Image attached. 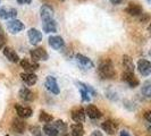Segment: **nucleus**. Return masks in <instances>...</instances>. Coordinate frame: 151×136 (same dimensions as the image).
I'll list each match as a JSON object with an SVG mask.
<instances>
[{
	"label": "nucleus",
	"mask_w": 151,
	"mask_h": 136,
	"mask_svg": "<svg viewBox=\"0 0 151 136\" xmlns=\"http://www.w3.org/2000/svg\"><path fill=\"white\" fill-rule=\"evenodd\" d=\"M98 74L102 79H111L116 76V72L114 68L113 61L110 59H105L100 61L98 67Z\"/></svg>",
	"instance_id": "1"
},
{
	"label": "nucleus",
	"mask_w": 151,
	"mask_h": 136,
	"mask_svg": "<svg viewBox=\"0 0 151 136\" xmlns=\"http://www.w3.org/2000/svg\"><path fill=\"white\" fill-rule=\"evenodd\" d=\"M78 89H80V93H81V97L83 101H90V97H96L97 95V92L96 90L88 84L83 83V82H76Z\"/></svg>",
	"instance_id": "2"
},
{
	"label": "nucleus",
	"mask_w": 151,
	"mask_h": 136,
	"mask_svg": "<svg viewBox=\"0 0 151 136\" xmlns=\"http://www.w3.org/2000/svg\"><path fill=\"white\" fill-rule=\"evenodd\" d=\"M30 54L32 60L37 61V62L38 61H45L48 60V58H49L48 52L45 51L43 48H41V47H37V48L32 49L30 51Z\"/></svg>",
	"instance_id": "3"
},
{
	"label": "nucleus",
	"mask_w": 151,
	"mask_h": 136,
	"mask_svg": "<svg viewBox=\"0 0 151 136\" xmlns=\"http://www.w3.org/2000/svg\"><path fill=\"white\" fill-rule=\"evenodd\" d=\"M53 15H55V11H53V8L50 5L45 4V5L41 6V8H40V16H41L43 22H45V21H52Z\"/></svg>",
	"instance_id": "4"
},
{
	"label": "nucleus",
	"mask_w": 151,
	"mask_h": 136,
	"mask_svg": "<svg viewBox=\"0 0 151 136\" xmlns=\"http://www.w3.org/2000/svg\"><path fill=\"white\" fill-rule=\"evenodd\" d=\"M45 87L47 90L50 91L53 94H59L60 93V90H59V86H58V83H57V79L53 77V76H47L45 78Z\"/></svg>",
	"instance_id": "5"
},
{
	"label": "nucleus",
	"mask_w": 151,
	"mask_h": 136,
	"mask_svg": "<svg viewBox=\"0 0 151 136\" xmlns=\"http://www.w3.org/2000/svg\"><path fill=\"white\" fill-rule=\"evenodd\" d=\"M7 29L12 34H16L25 29V25L19 19H12L7 23Z\"/></svg>",
	"instance_id": "6"
},
{
	"label": "nucleus",
	"mask_w": 151,
	"mask_h": 136,
	"mask_svg": "<svg viewBox=\"0 0 151 136\" xmlns=\"http://www.w3.org/2000/svg\"><path fill=\"white\" fill-rule=\"evenodd\" d=\"M85 110H84L82 107H78L75 108L70 111V116H72V119L77 122V124H82L85 120Z\"/></svg>",
	"instance_id": "7"
},
{
	"label": "nucleus",
	"mask_w": 151,
	"mask_h": 136,
	"mask_svg": "<svg viewBox=\"0 0 151 136\" xmlns=\"http://www.w3.org/2000/svg\"><path fill=\"white\" fill-rule=\"evenodd\" d=\"M17 16V9L13 7H0V18L2 19H13Z\"/></svg>",
	"instance_id": "8"
},
{
	"label": "nucleus",
	"mask_w": 151,
	"mask_h": 136,
	"mask_svg": "<svg viewBox=\"0 0 151 136\" xmlns=\"http://www.w3.org/2000/svg\"><path fill=\"white\" fill-rule=\"evenodd\" d=\"M137 69L140 74L143 76H148L151 74V61L145 59H140L137 61Z\"/></svg>",
	"instance_id": "9"
},
{
	"label": "nucleus",
	"mask_w": 151,
	"mask_h": 136,
	"mask_svg": "<svg viewBox=\"0 0 151 136\" xmlns=\"http://www.w3.org/2000/svg\"><path fill=\"white\" fill-rule=\"evenodd\" d=\"M21 66H22V68L25 69V73H33L39 68V64L37 61L24 58L21 60Z\"/></svg>",
	"instance_id": "10"
},
{
	"label": "nucleus",
	"mask_w": 151,
	"mask_h": 136,
	"mask_svg": "<svg viewBox=\"0 0 151 136\" xmlns=\"http://www.w3.org/2000/svg\"><path fill=\"white\" fill-rule=\"evenodd\" d=\"M75 58H76V61H77V64H78L81 67L89 69V68H92L93 66H94L93 61L91 60L89 57L84 56V54H82V53H77V54L75 56Z\"/></svg>",
	"instance_id": "11"
},
{
	"label": "nucleus",
	"mask_w": 151,
	"mask_h": 136,
	"mask_svg": "<svg viewBox=\"0 0 151 136\" xmlns=\"http://www.w3.org/2000/svg\"><path fill=\"white\" fill-rule=\"evenodd\" d=\"M27 37L30 40V43L33 45L38 44L39 42H41L42 40V33L37 29H30L27 32Z\"/></svg>",
	"instance_id": "12"
},
{
	"label": "nucleus",
	"mask_w": 151,
	"mask_h": 136,
	"mask_svg": "<svg viewBox=\"0 0 151 136\" xmlns=\"http://www.w3.org/2000/svg\"><path fill=\"white\" fill-rule=\"evenodd\" d=\"M101 127H102V129L106 132L107 134H109V135H114V134L117 132L118 124L114 120H106L105 122H102Z\"/></svg>",
	"instance_id": "13"
},
{
	"label": "nucleus",
	"mask_w": 151,
	"mask_h": 136,
	"mask_svg": "<svg viewBox=\"0 0 151 136\" xmlns=\"http://www.w3.org/2000/svg\"><path fill=\"white\" fill-rule=\"evenodd\" d=\"M15 110L17 112V116L21 118H30L33 113V110L30 107H24L21 105H15Z\"/></svg>",
	"instance_id": "14"
},
{
	"label": "nucleus",
	"mask_w": 151,
	"mask_h": 136,
	"mask_svg": "<svg viewBox=\"0 0 151 136\" xmlns=\"http://www.w3.org/2000/svg\"><path fill=\"white\" fill-rule=\"evenodd\" d=\"M123 81L126 82L131 87H136L140 84V81L135 77L134 73H129V72H125L123 74Z\"/></svg>",
	"instance_id": "15"
},
{
	"label": "nucleus",
	"mask_w": 151,
	"mask_h": 136,
	"mask_svg": "<svg viewBox=\"0 0 151 136\" xmlns=\"http://www.w3.org/2000/svg\"><path fill=\"white\" fill-rule=\"evenodd\" d=\"M4 56L12 62H18L19 61V57H18L17 52L10 47H5L4 48Z\"/></svg>",
	"instance_id": "16"
},
{
	"label": "nucleus",
	"mask_w": 151,
	"mask_h": 136,
	"mask_svg": "<svg viewBox=\"0 0 151 136\" xmlns=\"http://www.w3.org/2000/svg\"><path fill=\"white\" fill-rule=\"evenodd\" d=\"M48 42H49V45H50L51 48H53V49H56V50L61 49V48L64 47V44H65L63 38L59 37V35H51V37L49 38V40H48Z\"/></svg>",
	"instance_id": "17"
},
{
	"label": "nucleus",
	"mask_w": 151,
	"mask_h": 136,
	"mask_svg": "<svg viewBox=\"0 0 151 136\" xmlns=\"http://www.w3.org/2000/svg\"><path fill=\"white\" fill-rule=\"evenodd\" d=\"M125 11L127 14H129L131 16H141L143 14L142 7L140 5H137V4H133V2H131L129 6L126 7Z\"/></svg>",
	"instance_id": "18"
},
{
	"label": "nucleus",
	"mask_w": 151,
	"mask_h": 136,
	"mask_svg": "<svg viewBox=\"0 0 151 136\" xmlns=\"http://www.w3.org/2000/svg\"><path fill=\"white\" fill-rule=\"evenodd\" d=\"M19 98L22 99L23 101H25V102H31V101H33L34 100V93L30 90V89H27V87H22L21 90H19Z\"/></svg>",
	"instance_id": "19"
},
{
	"label": "nucleus",
	"mask_w": 151,
	"mask_h": 136,
	"mask_svg": "<svg viewBox=\"0 0 151 136\" xmlns=\"http://www.w3.org/2000/svg\"><path fill=\"white\" fill-rule=\"evenodd\" d=\"M12 129L16 134H23L25 132V124L24 121L21 120L19 118H14L12 122Z\"/></svg>",
	"instance_id": "20"
},
{
	"label": "nucleus",
	"mask_w": 151,
	"mask_h": 136,
	"mask_svg": "<svg viewBox=\"0 0 151 136\" xmlns=\"http://www.w3.org/2000/svg\"><path fill=\"white\" fill-rule=\"evenodd\" d=\"M21 77H22V81L26 85H34V84L38 82V76L33 73H22L21 74Z\"/></svg>",
	"instance_id": "21"
},
{
	"label": "nucleus",
	"mask_w": 151,
	"mask_h": 136,
	"mask_svg": "<svg viewBox=\"0 0 151 136\" xmlns=\"http://www.w3.org/2000/svg\"><path fill=\"white\" fill-rule=\"evenodd\" d=\"M123 67L125 68V72L134 73L135 66H134L133 59H132L129 56H127V54H124V56H123Z\"/></svg>",
	"instance_id": "22"
},
{
	"label": "nucleus",
	"mask_w": 151,
	"mask_h": 136,
	"mask_svg": "<svg viewBox=\"0 0 151 136\" xmlns=\"http://www.w3.org/2000/svg\"><path fill=\"white\" fill-rule=\"evenodd\" d=\"M85 113L90 117L91 119H98V118L101 117V112H100V110H99L96 106H93V105H89V106L86 107Z\"/></svg>",
	"instance_id": "23"
},
{
	"label": "nucleus",
	"mask_w": 151,
	"mask_h": 136,
	"mask_svg": "<svg viewBox=\"0 0 151 136\" xmlns=\"http://www.w3.org/2000/svg\"><path fill=\"white\" fill-rule=\"evenodd\" d=\"M70 134L72 136H84V128L82 124H72L70 125Z\"/></svg>",
	"instance_id": "24"
},
{
	"label": "nucleus",
	"mask_w": 151,
	"mask_h": 136,
	"mask_svg": "<svg viewBox=\"0 0 151 136\" xmlns=\"http://www.w3.org/2000/svg\"><path fill=\"white\" fill-rule=\"evenodd\" d=\"M42 27H43V31H45V33H51V32H56L57 31V24L55 22V19H52V21H45V22H43Z\"/></svg>",
	"instance_id": "25"
},
{
	"label": "nucleus",
	"mask_w": 151,
	"mask_h": 136,
	"mask_svg": "<svg viewBox=\"0 0 151 136\" xmlns=\"http://www.w3.org/2000/svg\"><path fill=\"white\" fill-rule=\"evenodd\" d=\"M43 132H45V135L48 136H58V134H59V132L57 130V128L52 124H45L43 126Z\"/></svg>",
	"instance_id": "26"
},
{
	"label": "nucleus",
	"mask_w": 151,
	"mask_h": 136,
	"mask_svg": "<svg viewBox=\"0 0 151 136\" xmlns=\"http://www.w3.org/2000/svg\"><path fill=\"white\" fill-rule=\"evenodd\" d=\"M53 126L57 128V130L58 132H60V133H66L67 132V125H66V122L65 121H63V120H56L55 121V124H53Z\"/></svg>",
	"instance_id": "27"
},
{
	"label": "nucleus",
	"mask_w": 151,
	"mask_h": 136,
	"mask_svg": "<svg viewBox=\"0 0 151 136\" xmlns=\"http://www.w3.org/2000/svg\"><path fill=\"white\" fill-rule=\"evenodd\" d=\"M39 120L41 121V122H50V121H52L53 120V117L50 115V113H48V112H45V111H41L40 112V116H39Z\"/></svg>",
	"instance_id": "28"
},
{
	"label": "nucleus",
	"mask_w": 151,
	"mask_h": 136,
	"mask_svg": "<svg viewBox=\"0 0 151 136\" xmlns=\"http://www.w3.org/2000/svg\"><path fill=\"white\" fill-rule=\"evenodd\" d=\"M142 94L147 98H151V82L148 81L142 86Z\"/></svg>",
	"instance_id": "29"
},
{
	"label": "nucleus",
	"mask_w": 151,
	"mask_h": 136,
	"mask_svg": "<svg viewBox=\"0 0 151 136\" xmlns=\"http://www.w3.org/2000/svg\"><path fill=\"white\" fill-rule=\"evenodd\" d=\"M30 130L34 136H41V132H40V128H39L38 126H32Z\"/></svg>",
	"instance_id": "30"
},
{
	"label": "nucleus",
	"mask_w": 151,
	"mask_h": 136,
	"mask_svg": "<svg viewBox=\"0 0 151 136\" xmlns=\"http://www.w3.org/2000/svg\"><path fill=\"white\" fill-rule=\"evenodd\" d=\"M5 43H6V38H5L4 34L0 33V49L5 48Z\"/></svg>",
	"instance_id": "31"
},
{
	"label": "nucleus",
	"mask_w": 151,
	"mask_h": 136,
	"mask_svg": "<svg viewBox=\"0 0 151 136\" xmlns=\"http://www.w3.org/2000/svg\"><path fill=\"white\" fill-rule=\"evenodd\" d=\"M140 17V21L141 22H147V21H149V18H150V16L148 15V14H142L141 16H139Z\"/></svg>",
	"instance_id": "32"
},
{
	"label": "nucleus",
	"mask_w": 151,
	"mask_h": 136,
	"mask_svg": "<svg viewBox=\"0 0 151 136\" xmlns=\"http://www.w3.org/2000/svg\"><path fill=\"white\" fill-rule=\"evenodd\" d=\"M144 118L151 124V110H149V111H147V112L144 113Z\"/></svg>",
	"instance_id": "33"
},
{
	"label": "nucleus",
	"mask_w": 151,
	"mask_h": 136,
	"mask_svg": "<svg viewBox=\"0 0 151 136\" xmlns=\"http://www.w3.org/2000/svg\"><path fill=\"white\" fill-rule=\"evenodd\" d=\"M90 136H104L102 135V133L101 132H99V130H94V132H92V134Z\"/></svg>",
	"instance_id": "34"
},
{
	"label": "nucleus",
	"mask_w": 151,
	"mask_h": 136,
	"mask_svg": "<svg viewBox=\"0 0 151 136\" xmlns=\"http://www.w3.org/2000/svg\"><path fill=\"white\" fill-rule=\"evenodd\" d=\"M17 2L21 4V5H24V4H31L32 0H17Z\"/></svg>",
	"instance_id": "35"
},
{
	"label": "nucleus",
	"mask_w": 151,
	"mask_h": 136,
	"mask_svg": "<svg viewBox=\"0 0 151 136\" xmlns=\"http://www.w3.org/2000/svg\"><path fill=\"white\" fill-rule=\"evenodd\" d=\"M121 136H132L129 134L127 130H122L121 132Z\"/></svg>",
	"instance_id": "36"
},
{
	"label": "nucleus",
	"mask_w": 151,
	"mask_h": 136,
	"mask_svg": "<svg viewBox=\"0 0 151 136\" xmlns=\"http://www.w3.org/2000/svg\"><path fill=\"white\" fill-rule=\"evenodd\" d=\"M123 0H110V2L114 4V5H119Z\"/></svg>",
	"instance_id": "37"
},
{
	"label": "nucleus",
	"mask_w": 151,
	"mask_h": 136,
	"mask_svg": "<svg viewBox=\"0 0 151 136\" xmlns=\"http://www.w3.org/2000/svg\"><path fill=\"white\" fill-rule=\"evenodd\" d=\"M148 30H149V32H150V35H151V23H150V25H149V27H148Z\"/></svg>",
	"instance_id": "38"
},
{
	"label": "nucleus",
	"mask_w": 151,
	"mask_h": 136,
	"mask_svg": "<svg viewBox=\"0 0 151 136\" xmlns=\"http://www.w3.org/2000/svg\"><path fill=\"white\" fill-rule=\"evenodd\" d=\"M61 136H70V135L67 134V133H64V134H61Z\"/></svg>",
	"instance_id": "39"
},
{
	"label": "nucleus",
	"mask_w": 151,
	"mask_h": 136,
	"mask_svg": "<svg viewBox=\"0 0 151 136\" xmlns=\"http://www.w3.org/2000/svg\"><path fill=\"white\" fill-rule=\"evenodd\" d=\"M148 130H150V134H151V127H149V128H148Z\"/></svg>",
	"instance_id": "40"
},
{
	"label": "nucleus",
	"mask_w": 151,
	"mask_h": 136,
	"mask_svg": "<svg viewBox=\"0 0 151 136\" xmlns=\"http://www.w3.org/2000/svg\"><path fill=\"white\" fill-rule=\"evenodd\" d=\"M5 136H9V135H5Z\"/></svg>",
	"instance_id": "41"
},
{
	"label": "nucleus",
	"mask_w": 151,
	"mask_h": 136,
	"mask_svg": "<svg viewBox=\"0 0 151 136\" xmlns=\"http://www.w3.org/2000/svg\"><path fill=\"white\" fill-rule=\"evenodd\" d=\"M150 56H151V52H150Z\"/></svg>",
	"instance_id": "42"
},
{
	"label": "nucleus",
	"mask_w": 151,
	"mask_h": 136,
	"mask_svg": "<svg viewBox=\"0 0 151 136\" xmlns=\"http://www.w3.org/2000/svg\"><path fill=\"white\" fill-rule=\"evenodd\" d=\"M0 1H1V0H0Z\"/></svg>",
	"instance_id": "43"
}]
</instances>
